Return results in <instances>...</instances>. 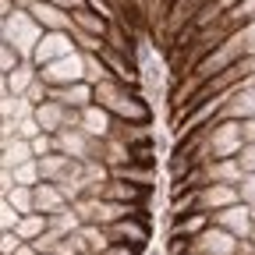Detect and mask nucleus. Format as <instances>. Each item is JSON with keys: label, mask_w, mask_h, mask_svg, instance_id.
I'll use <instances>...</instances> for the list:
<instances>
[{"label": "nucleus", "mask_w": 255, "mask_h": 255, "mask_svg": "<svg viewBox=\"0 0 255 255\" xmlns=\"http://www.w3.org/2000/svg\"><path fill=\"white\" fill-rule=\"evenodd\" d=\"M92 100L100 103L114 121H128V124H145V121H152V110H149L128 85H121V82H114V78L96 85V89H92Z\"/></svg>", "instance_id": "f257e3e1"}, {"label": "nucleus", "mask_w": 255, "mask_h": 255, "mask_svg": "<svg viewBox=\"0 0 255 255\" xmlns=\"http://www.w3.org/2000/svg\"><path fill=\"white\" fill-rule=\"evenodd\" d=\"M241 149H245L241 121H216V124H209V138L199 145L195 156H191V167L209 163V159H234Z\"/></svg>", "instance_id": "f03ea898"}, {"label": "nucleus", "mask_w": 255, "mask_h": 255, "mask_svg": "<svg viewBox=\"0 0 255 255\" xmlns=\"http://www.w3.org/2000/svg\"><path fill=\"white\" fill-rule=\"evenodd\" d=\"M46 36L43 32V25L32 18L28 11H11L7 18H4V43L21 57V60H32V53H36V46H39V39Z\"/></svg>", "instance_id": "7ed1b4c3"}, {"label": "nucleus", "mask_w": 255, "mask_h": 255, "mask_svg": "<svg viewBox=\"0 0 255 255\" xmlns=\"http://www.w3.org/2000/svg\"><path fill=\"white\" fill-rule=\"evenodd\" d=\"M39 82L46 89H64V85H75V82H85V57L82 50H75L71 57H60L46 68H39Z\"/></svg>", "instance_id": "20e7f679"}, {"label": "nucleus", "mask_w": 255, "mask_h": 255, "mask_svg": "<svg viewBox=\"0 0 255 255\" xmlns=\"http://www.w3.org/2000/svg\"><path fill=\"white\" fill-rule=\"evenodd\" d=\"M57 138V152H64V156H71V159H78V163H89V159H100V152H103V142H96V138H89L82 128H64L60 135H53Z\"/></svg>", "instance_id": "39448f33"}, {"label": "nucleus", "mask_w": 255, "mask_h": 255, "mask_svg": "<svg viewBox=\"0 0 255 255\" xmlns=\"http://www.w3.org/2000/svg\"><path fill=\"white\" fill-rule=\"evenodd\" d=\"M32 117L39 121V128H43L46 135H60L64 128H78V110H68V107L57 103V100L39 103L36 110H32Z\"/></svg>", "instance_id": "423d86ee"}, {"label": "nucleus", "mask_w": 255, "mask_h": 255, "mask_svg": "<svg viewBox=\"0 0 255 255\" xmlns=\"http://www.w3.org/2000/svg\"><path fill=\"white\" fill-rule=\"evenodd\" d=\"M75 50L78 46L71 39V32H46L39 39V46H36V53H32V64H36V68H46V64H53L60 57H71Z\"/></svg>", "instance_id": "0eeeda50"}, {"label": "nucleus", "mask_w": 255, "mask_h": 255, "mask_svg": "<svg viewBox=\"0 0 255 255\" xmlns=\"http://www.w3.org/2000/svg\"><path fill=\"white\" fill-rule=\"evenodd\" d=\"M213 216V223L216 227H223V231H231L238 241H248V234H252V206H245V202H234V206H227V209H220V213H209Z\"/></svg>", "instance_id": "6e6552de"}, {"label": "nucleus", "mask_w": 255, "mask_h": 255, "mask_svg": "<svg viewBox=\"0 0 255 255\" xmlns=\"http://www.w3.org/2000/svg\"><path fill=\"white\" fill-rule=\"evenodd\" d=\"M114 117L100 107V103H92V107H85V110H78V128L89 135V138H96V142H107L110 135H114Z\"/></svg>", "instance_id": "1a4fd4ad"}, {"label": "nucleus", "mask_w": 255, "mask_h": 255, "mask_svg": "<svg viewBox=\"0 0 255 255\" xmlns=\"http://www.w3.org/2000/svg\"><path fill=\"white\" fill-rule=\"evenodd\" d=\"M252 117H255V78H248L245 85L234 89L231 103L220 114V121H252Z\"/></svg>", "instance_id": "9d476101"}, {"label": "nucleus", "mask_w": 255, "mask_h": 255, "mask_svg": "<svg viewBox=\"0 0 255 255\" xmlns=\"http://www.w3.org/2000/svg\"><path fill=\"white\" fill-rule=\"evenodd\" d=\"M28 14L43 25V32H71V28H75V25H71V11H60V7L46 4V0H36Z\"/></svg>", "instance_id": "9b49d317"}, {"label": "nucleus", "mask_w": 255, "mask_h": 255, "mask_svg": "<svg viewBox=\"0 0 255 255\" xmlns=\"http://www.w3.org/2000/svg\"><path fill=\"white\" fill-rule=\"evenodd\" d=\"M50 100L64 103L68 110H85V107H92V103H96V100H92V85H89V82H75V85H64V89H50Z\"/></svg>", "instance_id": "f8f14e48"}, {"label": "nucleus", "mask_w": 255, "mask_h": 255, "mask_svg": "<svg viewBox=\"0 0 255 255\" xmlns=\"http://www.w3.org/2000/svg\"><path fill=\"white\" fill-rule=\"evenodd\" d=\"M32 191H36V213L53 216V213H60L64 206H71V202H68V195H64L57 184H50V181H39Z\"/></svg>", "instance_id": "ddd939ff"}, {"label": "nucleus", "mask_w": 255, "mask_h": 255, "mask_svg": "<svg viewBox=\"0 0 255 255\" xmlns=\"http://www.w3.org/2000/svg\"><path fill=\"white\" fill-rule=\"evenodd\" d=\"M202 167H206V181L209 184H238L245 177L238 159H209V163H202Z\"/></svg>", "instance_id": "4468645a"}, {"label": "nucleus", "mask_w": 255, "mask_h": 255, "mask_svg": "<svg viewBox=\"0 0 255 255\" xmlns=\"http://www.w3.org/2000/svg\"><path fill=\"white\" fill-rule=\"evenodd\" d=\"M28 159H36L32 156V142H25V138H7V142H0V167H7V170H14V167H21V163H28Z\"/></svg>", "instance_id": "2eb2a0df"}, {"label": "nucleus", "mask_w": 255, "mask_h": 255, "mask_svg": "<svg viewBox=\"0 0 255 255\" xmlns=\"http://www.w3.org/2000/svg\"><path fill=\"white\" fill-rule=\"evenodd\" d=\"M100 57H103V64L110 68V78H114V82H121V85H138V75H135L131 64H128V57H124V53H117V50H110V46H107Z\"/></svg>", "instance_id": "dca6fc26"}, {"label": "nucleus", "mask_w": 255, "mask_h": 255, "mask_svg": "<svg viewBox=\"0 0 255 255\" xmlns=\"http://www.w3.org/2000/svg\"><path fill=\"white\" fill-rule=\"evenodd\" d=\"M71 25H75L78 32H89V36H100V39H107V32H110V21H107V18H100V14H92L89 7H78V11H71Z\"/></svg>", "instance_id": "f3484780"}, {"label": "nucleus", "mask_w": 255, "mask_h": 255, "mask_svg": "<svg viewBox=\"0 0 255 255\" xmlns=\"http://www.w3.org/2000/svg\"><path fill=\"white\" fill-rule=\"evenodd\" d=\"M39 82V68H36V64H32V60H21L18 64V68L7 75V85H11V96H25L32 85H36Z\"/></svg>", "instance_id": "a211bd4d"}, {"label": "nucleus", "mask_w": 255, "mask_h": 255, "mask_svg": "<svg viewBox=\"0 0 255 255\" xmlns=\"http://www.w3.org/2000/svg\"><path fill=\"white\" fill-rule=\"evenodd\" d=\"M114 177H117V181H128V184L156 188V167H138V163H131V167H117Z\"/></svg>", "instance_id": "6ab92c4d"}, {"label": "nucleus", "mask_w": 255, "mask_h": 255, "mask_svg": "<svg viewBox=\"0 0 255 255\" xmlns=\"http://www.w3.org/2000/svg\"><path fill=\"white\" fill-rule=\"evenodd\" d=\"M21 216H28V213H36V191H32V188H25V184H14L11 191H7V195H4Z\"/></svg>", "instance_id": "aec40b11"}, {"label": "nucleus", "mask_w": 255, "mask_h": 255, "mask_svg": "<svg viewBox=\"0 0 255 255\" xmlns=\"http://www.w3.org/2000/svg\"><path fill=\"white\" fill-rule=\"evenodd\" d=\"M85 57V82L96 89L100 82H110V68L103 64V57L100 53H82Z\"/></svg>", "instance_id": "412c9836"}, {"label": "nucleus", "mask_w": 255, "mask_h": 255, "mask_svg": "<svg viewBox=\"0 0 255 255\" xmlns=\"http://www.w3.org/2000/svg\"><path fill=\"white\" fill-rule=\"evenodd\" d=\"M11 174H14V184H25V188H36V184L43 181V174H39V159H28V163L14 167Z\"/></svg>", "instance_id": "4be33fe9"}, {"label": "nucleus", "mask_w": 255, "mask_h": 255, "mask_svg": "<svg viewBox=\"0 0 255 255\" xmlns=\"http://www.w3.org/2000/svg\"><path fill=\"white\" fill-rule=\"evenodd\" d=\"M18 223H21V213H18L4 195H0V234H14Z\"/></svg>", "instance_id": "5701e85b"}, {"label": "nucleus", "mask_w": 255, "mask_h": 255, "mask_svg": "<svg viewBox=\"0 0 255 255\" xmlns=\"http://www.w3.org/2000/svg\"><path fill=\"white\" fill-rule=\"evenodd\" d=\"M71 39H75V46H78L82 53H103V50H107V39L89 36V32H78V28H71Z\"/></svg>", "instance_id": "b1692460"}, {"label": "nucleus", "mask_w": 255, "mask_h": 255, "mask_svg": "<svg viewBox=\"0 0 255 255\" xmlns=\"http://www.w3.org/2000/svg\"><path fill=\"white\" fill-rule=\"evenodd\" d=\"M39 135H43V128H39V121H36V117H32V114L18 121V138H25V142H32V138H39Z\"/></svg>", "instance_id": "393cba45"}, {"label": "nucleus", "mask_w": 255, "mask_h": 255, "mask_svg": "<svg viewBox=\"0 0 255 255\" xmlns=\"http://www.w3.org/2000/svg\"><path fill=\"white\" fill-rule=\"evenodd\" d=\"M18 64H21V57H18L7 43H0V75H11Z\"/></svg>", "instance_id": "a878e982"}, {"label": "nucleus", "mask_w": 255, "mask_h": 255, "mask_svg": "<svg viewBox=\"0 0 255 255\" xmlns=\"http://www.w3.org/2000/svg\"><path fill=\"white\" fill-rule=\"evenodd\" d=\"M238 199H241L245 206H255V174H245V177L238 181Z\"/></svg>", "instance_id": "bb28decb"}, {"label": "nucleus", "mask_w": 255, "mask_h": 255, "mask_svg": "<svg viewBox=\"0 0 255 255\" xmlns=\"http://www.w3.org/2000/svg\"><path fill=\"white\" fill-rule=\"evenodd\" d=\"M85 7H89L92 14H100V18H107L110 25L117 21V11H114V4H110V0H85Z\"/></svg>", "instance_id": "cd10ccee"}, {"label": "nucleus", "mask_w": 255, "mask_h": 255, "mask_svg": "<svg viewBox=\"0 0 255 255\" xmlns=\"http://www.w3.org/2000/svg\"><path fill=\"white\" fill-rule=\"evenodd\" d=\"M238 39L245 46V57H255V21H248V25L238 28Z\"/></svg>", "instance_id": "c85d7f7f"}, {"label": "nucleus", "mask_w": 255, "mask_h": 255, "mask_svg": "<svg viewBox=\"0 0 255 255\" xmlns=\"http://www.w3.org/2000/svg\"><path fill=\"white\" fill-rule=\"evenodd\" d=\"M234 159L241 163V170H245V174H255V142H245V149H241Z\"/></svg>", "instance_id": "c756f323"}, {"label": "nucleus", "mask_w": 255, "mask_h": 255, "mask_svg": "<svg viewBox=\"0 0 255 255\" xmlns=\"http://www.w3.org/2000/svg\"><path fill=\"white\" fill-rule=\"evenodd\" d=\"M11 100V85H7V75H0V103Z\"/></svg>", "instance_id": "7c9ffc66"}, {"label": "nucleus", "mask_w": 255, "mask_h": 255, "mask_svg": "<svg viewBox=\"0 0 255 255\" xmlns=\"http://www.w3.org/2000/svg\"><path fill=\"white\" fill-rule=\"evenodd\" d=\"M241 68H245L248 78H255V57H245V60H241Z\"/></svg>", "instance_id": "2f4dec72"}, {"label": "nucleus", "mask_w": 255, "mask_h": 255, "mask_svg": "<svg viewBox=\"0 0 255 255\" xmlns=\"http://www.w3.org/2000/svg\"><path fill=\"white\" fill-rule=\"evenodd\" d=\"M14 11V4H11V0H0V18H7Z\"/></svg>", "instance_id": "473e14b6"}, {"label": "nucleus", "mask_w": 255, "mask_h": 255, "mask_svg": "<svg viewBox=\"0 0 255 255\" xmlns=\"http://www.w3.org/2000/svg\"><path fill=\"white\" fill-rule=\"evenodd\" d=\"M11 4H14L18 11H32V4H36V0H11Z\"/></svg>", "instance_id": "72a5a7b5"}, {"label": "nucleus", "mask_w": 255, "mask_h": 255, "mask_svg": "<svg viewBox=\"0 0 255 255\" xmlns=\"http://www.w3.org/2000/svg\"><path fill=\"white\" fill-rule=\"evenodd\" d=\"M0 43H4V18H0Z\"/></svg>", "instance_id": "f704fd0d"}, {"label": "nucleus", "mask_w": 255, "mask_h": 255, "mask_svg": "<svg viewBox=\"0 0 255 255\" xmlns=\"http://www.w3.org/2000/svg\"><path fill=\"white\" fill-rule=\"evenodd\" d=\"M234 4H238V0H234Z\"/></svg>", "instance_id": "c9c22d12"}]
</instances>
